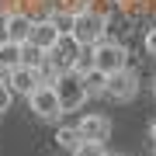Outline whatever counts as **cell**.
Returning a JSON list of instances; mask_svg holds the SVG:
<instances>
[{
  "instance_id": "cell-19",
  "label": "cell",
  "mask_w": 156,
  "mask_h": 156,
  "mask_svg": "<svg viewBox=\"0 0 156 156\" xmlns=\"http://www.w3.org/2000/svg\"><path fill=\"white\" fill-rule=\"evenodd\" d=\"M142 45H146V52H149V56L156 59V28H149V31H146V38H142Z\"/></svg>"
},
{
  "instance_id": "cell-21",
  "label": "cell",
  "mask_w": 156,
  "mask_h": 156,
  "mask_svg": "<svg viewBox=\"0 0 156 156\" xmlns=\"http://www.w3.org/2000/svg\"><path fill=\"white\" fill-rule=\"evenodd\" d=\"M108 156H122V153H108Z\"/></svg>"
},
{
  "instance_id": "cell-4",
  "label": "cell",
  "mask_w": 156,
  "mask_h": 156,
  "mask_svg": "<svg viewBox=\"0 0 156 156\" xmlns=\"http://www.w3.org/2000/svg\"><path fill=\"white\" fill-rule=\"evenodd\" d=\"M80 52H83V45H80V42L66 31V35H59V42L49 49V62H52L59 73H66V69H73V66H76Z\"/></svg>"
},
{
  "instance_id": "cell-8",
  "label": "cell",
  "mask_w": 156,
  "mask_h": 156,
  "mask_svg": "<svg viewBox=\"0 0 156 156\" xmlns=\"http://www.w3.org/2000/svg\"><path fill=\"white\" fill-rule=\"evenodd\" d=\"M76 128H80V135L90 139V142H108L111 139V122H108L104 115H97V111H87L76 122Z\"/></svg>"
},
{
  "instance_id": "cell-17",
  "label": "cell",
  "mask_w": 156,
  "mask_h": 156,
  "mask_svg": "<svg viewBox=\"0 0 156 156\" xmlns=\"http://www.w3.org/2000/svg\"><path fill=\"white\" fill-rule=\"evenodd\" d=\"M11 97H14V90H11V83H7V76L0 73V111L11 108Z\"/></svg>"
},
{
  "instance_id": "cell-15",
  "label": "cell",
  "mask_w": 156,
  "mask_h": 156,
  "mask_svg": "<svg viewBox=\"0 0 156 156\" xmlns=\"http://www.w3.org/2000/svg\"><path fill=\"white\" fill-rule=\"evenodd\" d=\"M73 156H108V153H104V142H90V139H83L76 149H73Z\"/></svg>"
},
{
  "instance_id": "cell-9",
  "label": "cell",
  "mask_w": 156,
  "mask_h": 156,
  "mask_svg": "<svg viewBox=\"0 0 156 156\" xmlns=\"http://www.w3.org/2000/svg\"><path fill=\"white\" fill-rule=\"evenodd\" d=\"M7 76V83H11V90L14 94H35V90L42 87V76H38V69L35 66H17V69H11V73H4Z\"/></svg>"
},
{
  "instance_id": "cell-7",
  "label": "cell",
  "mask_w": 156,
  "mask_h": 156,
  "mask_svg": "<svg viewBox=\"0 0 156 156\" xmlns=\"http://www.w3.org/2000/svg\"><path fill=\"white\" fill-rule=\"evenodd\" d=\"M135 94H139V76H135L132 69H118V73H108V94L111 101H132Z\"/></svg>"
},
{
  "instance_id": "cell-2",
  "label": "cell",
  "mask_w": 156,
  "mask_h": 156,
  "mask_svg": "<svg viewBox=\"0 0 156 156\" xmlns=\"http://www.w3.org/2000/svg\"><path fill=\"white\" fill-rule=\"evenodd\" d=\"M56 94H59V104H62V111H80L83 108V101H87V83H83V73H76V69H66V73H59L56 76Z\"/></svg>"
},
{
  "instance_id": "cell-18",
  "label": "cell",
  "mask_w": 156,
  "mask_h": 156,
  "mask_svg": "<svg viewBox=\"0 0 156 156\" xmlns=\"http://www.w3.org/2000/svg\"><path fill=\"white\" fill-rule=\"evenodd\" d=\"M87 7H90V0H62V4H59V11H66V14L76 17L80 11H87Z\"/></svg>"
},
{
  "instance_id": "cell-12",
  "label": "cell",
  "mask_w": 156,
  "mask_h": 156,
  "mask_svg": "<svg viewBox=\"0 0 156 156\" xmlns=\"http://www.w3.org/2000/svg\"><path fill=\"white\" fill-rule=\"evenodd\" d=\"M83 83H87V97H104L108 94V73L90 69L87 76H83Z\"/></svg>"
},
{
  "instance_id": "cell-5",
  "label": "cell",
  "mask_w": 156,
  "mask_h": 156,
  "mask_svg": "<svg viewBox=\"0 0 156 156\" xmlns=\"http://www.w3.org/2000/svg\"><path fill=\"white\" fill-rule=\"evenodd\" d=\"M28 104H31V111L38 115L42 122H52V118H59V115H62L59 94H56V87H52V83H42L35 94H28Z\"/></svg>"
},
{
  "instance_id": "cell-14",
  "label": "cell",
  "mask_w": 156,
  "mask_h": 156,
  "mask_svg": "<svg viewBox=\"0 0 156 156\" xmlns=\"http://www.w3.org/2000/svg\"><path fill=\"white\" fill-rule=\"evenodd\" d=\"M21 52H24V66H35V69H38L42 62L49 59V52H45V49H38L35 42H24V45H21Z\"/></svg>"
},
{
  "instance_id": "cell-20",
  "label": "cell",
  "mask_w": 156,
  "mask_h": 156,
  "mask_svg": "<svg viewBox=\"0 0 156 156\" xmlns=\"http://www.w3.org/2000/svg\"><path fill=\"white\" fill-rule=\"evenodd\" d=\"M149 142L156 146V122H153V128H149Z\"/></svg>"
},
{
  "instance_id": "cell-6",
  "label": "cell",
  "mask_w": 156,
  "mask_h": 156,
  "mask_svg": "<svg viewBox=\"0 0 156 156\" xmlns=\"http://www.w3.org/2000/svg\"><path fill=\"white\" fill-rule=\"evenodd\" d=\"M31 28H35V17L28 11H17V7L0 17V31H4V38H11V42H28Z\"/></svg>"
},
{
  "instance_id": "cell-1",
  "label": "cell",
  "mask_w": 156,
  "mask_h": 156,
  "mask_svg": "<svg viewBox=\"0 0 156 156\" xmlns=\"http://www.w3.org/2000/svg\"><path fill=\"white\" fill-rule=\"evenodd\" d=\"M69 35L83 45V49H94V45H101L108 38V14L90 4L87 11H80L76 17H73V31Z\"/></svg>"
},
{
  "instance_id": "cell-11",
  "label": "cell",
  "mask_w": 156,
  "mask_h": 156,
  "mask_svg": "<svg viewBox=\"0 0 156 156\" xmlns=\"http://www.w3.org/2000/svg\"><path fill=\"white\" fill-rule=\"evenodd\" d=\"M21 45H24V42H11V38L0 42V73H11V69H17V66H24Z\"/></svg>"
},
{
  "instance_id": "cell-22",
  "label": "cell",
  "mask_w": 156,
  "mask_h": 156,
  "mask_svg": "<svg viewBox=\"0 0 156 156\" xmlns=\"http://www.w3.org/2000/svg\"><path fill=\"white\" fill-rule=\"evenodd\" d=\"M0 17H4V14H0Z\"/></svg>"
},
{
  "instance_id": "cell-3",
  "label": "cell",
  "mask_w": 156,
  "mask_h": 156,
  "mask_svg": "<svg viewBox=\"0 0 156 156\" xmlns=\"http://www.w3.org/2000/svg\"><path fill=\"white\" fill-rule=\"evenodd\" d=\"M128 66V49L125 45H118V42H101L94 45V69L101 73H118V69H125Z\"/></svg>"
},
{
  "instance_id": "cell-10",
  "label": "cell",
  "mask_w": 156,
  "mask_h": 156,
  "mask_svg": "<svg viewBox=\"0 0 156 156\" xmlns=\"http://www.w3.org/2000/svg\"><path fill=\"white\" fill-rule=\"evenodd\" d=\"M59 35H62V31L56 28V24H52L49 17H42V21H35V28H31V38H28V42H35L38 49H45V52H49L52 45L59 42Z\"/></svg>"
},
{
  "instance_id": "cell-16",
  "label": "cell",
  "mask_w": 156,
  "mask_h": 156,
  "mask_svg": "<svg viewBox=\"0 0 156 156\" xmlns=\"http://www.w3.org/2000/svg\"><path fill=\"white\" fill-rule=\"evenodd\" d=\"M45 17H49V21L56 24L62 35H66V31H73V14H66V11H52V14H45Z\"/></svg>"
},
{
  "instance_id": "cell-13",
  "label": "cell",
  "mask_w": 156,
  "mask_h": 156,
  "mask_svg": "<svg viewBox=\"0 0 156 156\" xmlns=\"http://www.w3.org/2000/svg\"><path fill=\"white\" fill-rule=\"evenodd\" d=\"M56 142H59V149H69V153H73L80 142H83V135H80L76 125H62L59 132H56Z\"/></svg>"
}]
</instances>
